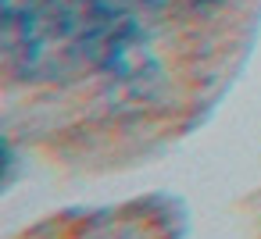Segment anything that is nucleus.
Returning <instances> with one entry per match:
<instances>
[{
	"label": "nucleus",
	"mask_w": 261,
	"mask_h": 239,
	"mask_svg": "<svg viewBox=\"0 0 261 239\" xmlns=\"http://www.w3.org/2000/svg\"><path fill=\"white\" fill-rule=\"evenodd\" d=\"M100 68H104L118 86H125V89L136 93V97H147V93H154V89L161 86V65H158V57H154V50L147 47V40H143L140 29L129 33V36H122V40L104 54Z\"/></svg>",
	"instance_id": "f257e3e1"
}]
</instances>
